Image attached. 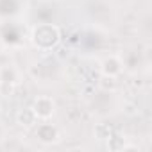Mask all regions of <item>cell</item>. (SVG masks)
Wrapping results in <instances>:
<instances>
[{
    "instance_id": "cell-9",
    "label": "cell",
    "mask_w": 152,
    "mask_h": 152,
    "mask_svg": "<svg viewBox=\"0 0 152 152\" xmlns=\"http://www.w3.org/2000/svg\"><path fill=\"white\" fill-rule=\"evenodd\" d=\"M111 132H113V129L107 124H97L95 129H93V134H95L97 140H107L111 136Z\"/></svg>"
},
{
    "instance_id": "cell-11",
    "label": "cell",
    "mask_w": 152,
    "mask_h": 152,
    "mask_svg": "<svg viewBox=\"0 0 152 152\" xmlns=\"http://www.w3.org/2000/svg\"><path fill=\"white\" fill-rule=\"evenodd\" d=\"M2 138H4V127L0 125V140H2Z\"/></svg>"
},
{
    "instance_id": "cell-5",
    "label": "cell",
    "mask_w": 152,
    "mask_h": 152,
    "mask_svg": "<svg viewBox=\"0 0 152 152\" xmlns=\"http://www.w3.org/2000/svg\"><path fill=\"white\" fill-rule=\"evenodd\" d=\"M38 120H39V118L36 116L32 106H31V107H22V109L16 113V124H18L20 127H23V129H31V127L38 125Z\"/></svg>"
},
{
    "instance_id": "cell-8",
    "label": "cell",
    "mask_w": 152,
    "mask_h": 152,
    "mask_svg": "<svg viewBox=\"0 0 152 152\" xmlns=\"http://www.w3.org/2000/svg\"><path fill=\"white\" fill-rule=\"evenodd\" d=\"M106 141H107V148H109L111 152H120V150H124V147H125V138H124L122 134H116V132H111V136H109Z\"/></svg>"
},
{
    "instance_id": "cell-1",
    "label": "cell",
    "mask_w": 152,
    "mask_h": 152,
    "mask_svg": "<svg viewBox=\"0 0 152 152\" xmlns=\"http://www.w3.org/2000/svg\"><path fill=\"white\" fill-rule=\"evenodd\" d=\"M31 39L36 48L48 52L54 47H57V43L61 41V32H59V27H56L52 23H41L32 29Z\"/></svg>"
},
{
    "instance_id": "cell-12",
    "label": "cell",
    "mask_w": 152,
    "mask_h": 152,
    "mask_svg": "<svg viewBox=\"0 0 152 152\" xmlns=\"http://www.w3.org/2000/svg\"><path fill=\"white\" fill-rule=\"evenodd\" d=\"M0 116H2V106H0Z\"/></svg>"
},
{
    "instance_id": "cell-6",
    "label": "cell",
    "mask_w": 152,
    "mask_h": 152,
    "mask_svg": "<svg viewBox=\"0 0 152 152\" xmlns=\"http://www.w3.org/2000/svg\"><path fill=\"white\" fill-rule=\"evenodd\" d=\"M99 88L106 93H115L118 90V83L116 77H109V75H100L99 79Z\"/></svg>"
},
{
    "instance_id": "cell-10",
    "label": "cell",
    "mask_w": 152,
    "mask_h": 152,
    "mask_svg": "<svg viewBox=\"0 0 152 152\" xmlns=\"http://www.w3.org/2000/svg\"><path fill=\"white\" fill-rule=\"evenodd\" d=\"M16 84H7V83H0V95L2 97H11L15 93Z\"/></svg>"
},
{
    "instance_id": "cell-2",
    "label": "cell",
    "mask_w": 152,
    "mask_h": 152,
    "mask_svg": "<svg viewBox=\"0 0 152 152\" xmlns=\"http://www.w3.org/2000/svg\"><path fill=\"white\" fill-rule=\"evenodd\" d=\"M32 109H34V113L39 120H48L56 113V100L48 95H39V97L34 99Z\"/></svg>"
},
{
    "instance_id": "cell-7",
    "label": "cell",
    "mask_w": 152,
    "mask_h": 152,
    "mask_svg": "<svg viewBox=\"0 0 152 152\" xmlns=\"http://www.w3.org/2000/svg\"><path fill=\"white\" fill-rule=\"evenodd\" d=\"M16 81H18V73L13 66H0V83L16 84Z\"/></svg>"
},
{
    "instance_id": "cell-3",
    "label": "cell",
    "mask_w": 152,
    "mask_h": 152,
    "mask_svg": "<svg viewBox=\"0 0 152 152\" xmlns=\"http://www.w3.org/2000/svg\"><path fill=\"white\" fill-rule=\"evenodd\" d=\"M36 138L38 141H41L43 145H56L61 140L59 129L52 124H39L36 129Z\"/></svg>"
},
{
    "instance_id": "cell-4",
    "label": "cell",
    "mask_w": 152,
    "mask_h": 152,
    "mask_svg": "<svg viewBox=\"0 0 152 152\" xmlns=\"http://www.w3.org/2000/svg\"><path fill=\"white\" fill-rule=\"evenodd\" d=\"M124 70V61L118 56H107L100 61V73L109 77H118Z\"/></svg>"
}]
</instances>
